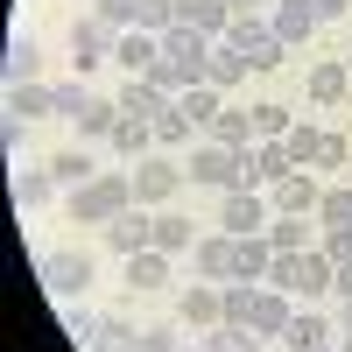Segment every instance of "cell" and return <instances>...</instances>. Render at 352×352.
Masks as SVG:
<instances>
[{
    "label": "cell",
    "mask_w": 352,
    "mask_h": 352,
    "mask_svg": "<svg viewBox=\"0 0 352 352\" xmlns=\"http://www.w3.org/2000/svg\"><path fill=\"white\" fill-rule=\"evenodd\" d=\"M99 14H106V21H120V28H134V0H99Z\"/></svg>",
    "instance_id": "bcb514c9"
},
{
    "label": "cell",
    "mask_w": 352,
    "mask_h": 352,
    "mask_svg": "<svg viewBox=\"0 0 352 352\" xmlns=\"http://www.w3.org/2000/svg\"><path fill=\"white\" fill-rule=\"evenodd\" d=\"M204 352H261V331H254V324H212Z\"/></svg>",
    "instance_id": "1f68e13d"
},
{
    "label": "cell",
    "mask_w": 352,
    "mask_h": 352,
    "mask_svg": "<svg viewBox=\"0 0 352 352\" xmlns=\"http://www.w3.org/2000/svg\"><path fill=\"white\" fill-rule=\"evenodd\" d=\"M240 155L247 148H226V141H204V148H190V184H204V190H240Z\"/></svg>",
    "instance_id": "5b68a950"
},
{
    "label": "cell",
    "mask_w": 352,
    "mask_h": 352,
    "mask_svg": "<svg viewBox=\"0 0 352 352\" xmlns=\"http://www.w3.org/2000/svg\"><path fill=\"white\" fill-rule=\"evenodd\" d=\"M176 190H184V169L169 155H141L134 162V204H169Z\"/></svg>",
    "instance_id": "9c48e42d"
},
{
    "label": "cell",
    "mask_w": 352,
    "mask_h": 352,
    "mask_svg": "<svg viewBox=\"0 0 352 352\" xmlns=\"http://www.w3.org/2000/svg\"><path fill=\"white\" fill-rule=\"evenodd\" d=\"M120 120H127L120 99H92V106L78 113V134H85V141H113V127H120Z\"/></svg>",
    "instance_id": "cb8c5ba5"
},
{
    "label": "cell",
    "mask_w": 352,
    "mask_h": 352,
    "mask_svg": "<svg viewBox=\"0 0 352 352\" xmlns=\"http://www.w3.org/2000/svg\"><path fill=\"white\" fill-rule=\"evenodd\" d=\"M113 50H120V21H106V14H85V21H71V64H78V71L106 64Z\"/></svg>",
    "instance_id": "8992f818"
},
{
    "label": "cell",
    "mask_w": 352,
    "mask_h": 352,
    "mask_svg": "<svg viewBox=\"0 0 352 352\" xmlns=\"http://www.w3.org/2000/svg\"><path fill=\"white\" fill-rule=\"evenodd\" d=\"M317 219H324V226H352V190H324Z\"/></svg>",
    "instance_id": "7bdbcfd3"
},
{
    "label": "cell",
    "mask_w": 352,
    "mask_h": 352,
    "mask_svg": "<svg viewBox=\"0 0 352 352\" xmlns=\"http://www.w3.org/2000/svg\"><path fill=\"white\" fill-rule=\"evenodd\" d=\"M113 64H120L127 78H148L162 64V36H148V28H120V50H113Z\"/></svg>",
    "instance_id": "8fae6325"
},
{
    "label": "cell",
    "mask_w": 352,
    "mask_h": 352,
    "mask_svg": "<svg viewBox=\"0 0 352 352\" xmlns=\"http://www.w3.org/2000/svg\"><path fill=\"white\" fill-rule=\"evenodd\" d=\"M56 92V120H78L85 106H92V92H85V85H50Z\"/></svg>",
    "instance_id": "b9f144b4"
},
{
    "label": "cell",
    "mask_w": 352,
    "mask_h": 352,
    "mask_svg": "<svg viewBox=\"0 0 352 352\" xmlns=\"http://www.w3.org/2000/svg\"><path fill=\"white\" fill-rule=\"evenodd\" d=\"M127 204H134V176L99 169V176H85V184H71V226H113Z\"/></svg>",
    "instance_id": "6da1fadb"
},
{
    "label": "cell",
    "mask_w": 352,
    "mask_h": 352,
    "mask_svg": "<svg viewBox=\"0 0 352 352\" xmlns=\"http://www.w3.org/2000/svg\"><path fill=\"white\" fill-rule=\"evenodd\" d=\"M197 352H204V345H197Z\"/></svg>",
    "instance_id": "9f6ffc18"
},
{
    "label": "cell",
    "mask_w": 352,
    "mask_h": 352,
    "mask_svg": "<svg viewBox=\"0 0 352 352\" xmlns=\"http://www.w3.org/2000/svg\"><path fill=\"white\" fill-rule=\"evenodd\" d=\"M106 247H113V254H141V247H155V219L141 212V204H127V212L106 226Z\"/></svg>",
    "instance_id": "5bb4252c"
},
{
    "label": "cell",
    "mask_w": 352,
    "mask_h": 352,
    "mask_svg": "<svg viewBox=\"0 0 352 352\" xmlns=\"http://www.w3.org/2000/svg\"><path fill=\"white\" fill-rule=\"evenodd\" d=\"M268 268H275V240L268 232H247L240 261H232V282H268Z\"/></svg>",
    "instance_id": "ac0fdd59"
},
{
    "label": "cell",
    "mask_w": 352,
    "mask_h": 352,
    "mask_svg": "<svg viewBox=\"0 0 352 352\" xmlns=\"http://www.w3.org/2000/svg\"><path fill=\"white\" fill-rule=\"evenodd\" d=\"M289 317H296V303H289V289H254V331L261 338H282Z\"/></svg>",
    "instance_id": "e0dca14e"
},
{
    "label": "cell",
    "mask_w": 352,
    "mask_h": 352,
    "mask_svg": "<svg viewBox=\"0 0 352 352\" xmlns=\"http://www.w3.org/2000/svg\"><path fill=\"white\" fill-rule=\"evenodd\" d=\"M324 254L331 261H352V226H324Z\"/></svg>",
    "instance_id": "f6af8a7d"
},
{
    "label": "cell",
    "mask_w": 352,
    "mask_h": 352,
    "mask_svg": "<svg viewBox=\"0 0 352 352\" xmlns=\"http://www.w3.org/2000/svg\"><path fill=\"white\" fill-rule=\"evenodd\" d=\"M176 317H184V324H197V331H212V324H226V289H212V282H190L184 289V303H176Z\"/></svg>",
    "instance_id": "30bf717a"
},
{
    "label": "cell",
    "mask_w": 352,
    "mask_h": 352,
    "mask_svg": "<svg viewBox=\"0 0 352 352\" xmlns=\"http://www.w3.org/2000/svg\"><path fill=\"white\" fill-rule=\"evenodd\" d=\"M338 352H352V331H345V345H338Z\"/></svg>",
    "instance_id": "db71d44e"
},
{
    "label": "cell",
    "mask_w": 352,
    "mask_h": 352,
    "mask_svg": "<svg viewBox=\"0 0 352 352\" xmlns=\"http://www.w3.org/2000/svg\"><path fill=\"white\" fill-rule=\"evenodd\" d=\"M127 345H134V324H127V317H99L92 338H85V352H127Z\"/></svg>",
    "instance_id": "4dcf8cb0"
},
{
    "label": "cell",
    "mask_w": 352,
    "mask_h": 352,
    "mask_svg": "<svg viewBox=\"0 0 352 352\" xmlns=\"http://www.w3.org/2000/svg\"><path fill=\"white\" fill-rule=\"evenodd\" d=\"M268 28H275L289 50H303V43H310V28H317V8H310V0H275Z\"/></svg>",
    "instance_id": "2e32d148"
},
{
    "label": "cell",
    "mask_w": 352,
    "mask_h": 352,
    "mask_svg": "<svg viewBox=\"0 0 352 352\" xmlns=\"http://www.w3.org/2000/svg\"><path fill=\"white\" fill-rule=\"evenodd\" d=\"M8 78H14V85L43 78V43H36V36H14V43H8Z\"/></svg>",
    "instance_id": "83f0119b"
},
{
    "label": "cell",
    "mask_w": 352,
    "mask_h": 352,
    "mask_svg": "<svg viewBox=\"0 0 352 352\" xmlns=\"http://www.w3.org/2000/svg\"><path fill=\"white\" fill-rule=\"evenodd\" d=\"M261 8H275V0H232V14H261Z\"/></svg>",
    "instance_id": "816d5d0a"
},
{
    "label": "cell",
    "mask_w": 352,
    "mask_h": 352,
    "mask_svg": "<svg viewBox=\"0 0 352 352\" xmlns=\"http://www.w3.org/2000/svg\"><path fill=\"white\" fill-rule=\"evenodd\" d=\"M127 282H134V289H162V282H169V254H162V247L127 254Z\"/></svg>",
    "instance_id": "484cf974"
},
{
    "label": "cell",
    "mask_w": 352,
    "mask_h": 352,
    "mask_svg": "<svg viewBox=\"0 0 352 352\" xmlns=\"http://www.w3.org/2000/svg\"><path fill=\"white\" fill-rule=\"evenodd\" d=\"M8 113H14V120H50V113H56V92H50L43 78H28V85L8 92Z\"/></svg>",
    "instance_id": "ffe728a7"
},
{
    "label": "cell",
    "mask_w": 352,
    "mask_h": 352,
    "mask_svg": "<svg viewBox=\"0 0 352 352\" xmlns=\"http://www.w3.org/2000/svg\"><path fill=\"white\" fill-rule=\"evenodd\" d=\"M212 141H226V148H254V106H226L219 120H212Z\"/></svg>",
    "instance_id": "7402d4cb"
},
{
    "label": "cell",
    "mask_w": 352,
    "mask_h": 352,
    "mask_svg": "<svg viewBox=\"0 0 352 352\" xmlns=\"http://www.w3.org/2000/svg\"><path fill=\"white\" fill-rule=\"evenodd\" d=\"M226 43H232V50H247V64H254V71H275L282 56H289V43H282L261 14H232V21H226Z\"/></svg>",
    "instance_id": "277c9868"
},
{
    "label": "cell",
    "mask_w": 352,
    "mask_h": 352,
    "mask_svg": "<svg viewBox=\"0 0 352 352\" xmlns=\"http://www.w3.org/2000/svg\"><path fill=\"white\" fill-rule=\"evenodd\" d=\"M268 190H275V212H296V219H303V212H317V204H324V190H317L310 176H303V169H289L282 184H268Z\"/></svg>",
    "instance_id": "d6986e66"
},
{
    "label": "cell",
    "mask_w": 352,
    "mask_h": 352,
    "mask_svg": "<svg viewBox=\"0 0 352 352\" xmlns=\"http://www.w3.org/2000/svg\"><path fill=\"white\" fill-rule=\"evenodd\" d=\"M345 92H352V71L345 64H310V99L317 106H338Z\"/></svg>",
    "instance_id": "d4e9b609"
},
{
    "label": "cell",
    "mask_w": 352,
    "mask_h": 352,
    "mask_svg": "<svg viewBox=\"0 0 352 352\" xmlns=\"http://www.w3.org/2000/svg\"><path fill=\"white\" fill-rule=\"evenodd\" d=\"M169 106H176V99L162 92L155 78H127V85H120V113H127V120H162Z\"/></svg>",
    "instance_id": "9a60e30c"
},
{
    "label": "cell",
    "mask_w": 352,
    "mask_h": 352,
    "mask_svg": "<svg viewBox=\"0 0 352 352\" xmlns=\"http://www.w3.org/2000/svg\"><path fill=\"white\" fill-rule=\"evenodd\" d=\"M338 331H352V296H345V310H338Z\"/></svg>",
    "instance_id": "f5cc1de1"
},
{
    "label": "cell",
    "mask_w": 352,
    "mask_h": 352,
    "mask_svg": "<svg viewBox=\"0 0 352 352\" xmlns=\"http://www.w3.org/2000/svg\"><path fill=\"white\" fill-rule=\"evenodd\" d=\"M324 338H331V324H324L317 310H296V317H289V331H282L289 352H310V345H324Z\"/></svg>",
    "instance_id": "4316f807"
},
{
    "label": "cell",
    "mask_w": 352,
    "mask_h": 352,
    "mask_svg": "<svg viewBox=\"0 0 352 352\" xmlns=\"http://www.w3.org/2000/svg\"><path fill=\"white\" fill-rule=\"evenodd\" d=\"M50 190H56V176H50V169H21V176H14V204H21V212L50 204Z\"/></svg>",
    "instance_id": "836d02e7"
},
{
    "label": "cell",
    "mask_w": 352,
    "mask_h": 352,
    "mask_svg": "<svg viewBox=\"0 0 352 352\" xmlns=\"http://www.w3.org/2000/svg\"><path fill=\"white\" fill-rule=\"evenodd\" d=\"M338 162H345V141H338V134H324V155H317V169H338Z\"/></svg>",
    "instance_id": "681fc988"
},
{
    "label": "cell",
    "mask_w": 352,
    "mask_h": 352,
    "mask_svg": "<svg viewBox=\"0 0 352 352\" xmlns=\"http://www.w3.org/2000/svg\"><path fill=\"white\" fill-rule=\"evenodd\" d=\"M113 148H120L127 162H141L155 148V120H120V127H113Z\"/></svg>",
    "instance_id": "f1b7e54d"
},
{
    "label": "cell",
    "mask_w": 352,
    "mask_h": 352,
    "mask_svg": "<svg viewBox=\"0 0 352 352\" xmlns=\"http://www.w3.org/2000/svg\"><path fill=\"white\" fill-rule=\"evenodd\" d=\"M212 43H219V36H204V28H190V21H176L169 36H162V64L184 78V92L204 85V71H212Z\"/></svg>",
    "instance_id": "3957f363"
},
{
    "label": "cell",
    "mask_w": 352,
    "mask_h": 352,
    "mask_svg": "<svg viewBox=\"0 0 352 352\" xmlns=\"http://www.w3.org/2000/svg\"><path fill=\"white\" fill-rule=\"evenodd\" d=\"M155 247H162V254H184V247H197L190 219H184V212H155Z\"/></svg>",
    "instance_id": "f546056e"
},
{
    "label": "cell",
    "mask_w": 352,
    "mask_h": 352,
    "mask_svg": "<svg viewBox=\"0 0 352 352\" xmlns=\"http://www.w3.org/2000/svg\"><path fill=\"white\" fill-rule=\"evenodd\" d=\"M282 141H289V155H296V169H303V162H317V155H324V134H317L310 120H303V127H289Z\"/></svg>",
    "instance_id": "74e56055"
},
{
    "label": "cell",
    "mask_w": 352,
    "mask_h": 352,
    "mask_svg": "<svg viewBox=\"0 0 352 352\" xmlns=\"http://www.w3.org/2000/svg\"><path fill=\"white\" fill-rule=\"evenodd\" d=\"M176 106H184V113H190V120H204V127H212V120H219V113H226V92H219V85H190V92H184V99H176Z\"/></svg>",
    "instance_id": "d6a6232c"
},
{
    "label": "cell",
    "mask_w": 352,
    "mask_h": 352,
    "mask_svg": "<svg viewBox=\"0 0 352 352\" xmlns=\"http://www.w3.org/2000/svg\"><path fill=\"white\" fill-rule=\"evenodd\" d=\"M310 8H317V21H345V14H352V0H310Z\"/></svg>",
    "instance_id": "c3c4849f"
},
{
    "label": "cell",
    "mask_w": 352,
    "mask_h": 352,
    "mask_svg": "<svg viewBox=\"0 0 352 352\" xmlns=\"http://www.w3.org/2000/svg\"><path fill=\"white\" fill-rule=\"evenodd\" d=\"M92 324H99L92 310H71V317H64V331H71V338H92Z\"/></svg>",
    "instance_id": "7dc6e473"
},
{
    "label": "cell",
    "mask_w": 352,
    "mask_h": 352,
    "mask_svg": "<svg viewBox=\"0 0 352 352\" xmlns=\"http://www.w3.org/2000/svg\"><path fill=\"white\" fill-rule=\"evenodd\" d=\"M289 169H296L289 141H254V148L240 155V184H247V190H261V184H282Z\"/></svg>",
    "instance_id": "ba28073f"
},
{
    "label": "cell",
    "mask_w": 352,
    "mask_h": 352,
    "mask_svg": "<svg viewBox=\"0 0 352 352\" xmlns=\"http://www.w3.org/2000/svg\"><path fill=\"white\" fill-rule=\"evenodd\" d=\"M127 352H176V331H169V324H148V331H134Z\"/></svg>",
    "instance_id": "ee69618b"
},
{
    "label": "cell",
    "mask_w": 352,
    "mask_h": 352,
    "mask_svg": "<svg viewBox=\"0 0 352 352\" xmlns=\"http://www.w3.org/2000/svg\"><path fill=\"white\" fill-rule=\"evenodd\" d=\"M50 176H56V184H85V176H99V169H92L85 148H56V155H50Z\"/></svg>",
    "instance_id": "d590c367"
},
{
    "label": "cell",
    "mask_w": 352,
    "mask_h": 352,
    "mask_svg": "<svg viewBox=\"0 0 352 352\" xmlns=\"http://www.w3.org/2000/svg\"><path fill=\"white\" fill-rule=\"evenodd\" d=\"M176 21L204 28V36H226V21H232V0H176Z\"/></svg>",
    "instance_id": "44dd1931"
},
{
    "label": "cell",
    "mask_w": 352,
    "mask_h": 352,
    "mask_svg": "<svg viewBox=\"0 0 352 352\" xmlns=\"http://www.w3.org/2000/svg\"><path fill=\"white\" fill-rule=\"evenodd\" d=\"M310 352H324V345H310Z\"/></svg>",
    "instance_id": "11a10c76"
},
{
    "label": "cell",
    "mask_w": 352,
    "mask_h": 352,
    "mask_svg": "<svg viewBox=\"0 0 352 352\" xmlns=\"http://www.w3.org/2000/svg\"><path fill=\"white\" fill-rule=\"evenodd\" d=\"M331 275H338V261L324 254V247H303V254H275V268H268V282L275 289H289V296H303V303H317L331 289Z\"/></svg>",
    "instance_id": "7a4b0ae2"
},
{
    "label": "cell",
    "mask_w": 352,
    "mask_h": 352,
    "mask_svg": "<svg viewBox=\"0 0 352 352\" xmlns=\"http://www.w3.org/2000/svg\"><path fill=\"white\" fill-rule=\"evenodd\" d=\"M268 240H275V254H303L310 232H303V219H296V212H275V219H268Z\"/></svg>",
    "instance_id": "8d00e7d4"
},
{
    "label": "cell",
    "mask_w": 352,
    "mask_h": 352,
    "mask_svg": "<svg viewBox=\"0 0 352 352\" xmlns=\"http://www.w3.org/2000/svg\"><path fill=\"white\" fill-rule=\"evenodd\" d=\"M289 127H296V120H289V106H254V134H261V141H282Z\"/></svg>",
    "instance_id": "ab89813d"
},
{
    "label": "cell",
    "mask_w": 352,
    "mask_h": 352,
    "mask_svg": "<svg viewBox=\"0 0 352 352\" xmlns=\"http://www.w3.org/2000/svg\"><path fill=\"white\" fill-rule=\"evenodd\" d=\"M134 28L169 36V28H176V0H134Z\"/></svg>",
    "instance_id": "e575fe53"
},
{
    "label": "cell",
    "mask_w": 352,
    "mask_h": 352,
    "mask_svg": "<svg viewBox=\"0 0 352 352\" xmlns=\"http://www.w3.org/2000/svg\"><path fill=\"white\" fill-rule=\"evenodd\" d=\"M219 226L232 232V240H247V232H268V204H261V197L240 184V190H226V212H219Z\"/></svg>",
    "instance_id": "7c38bea8"
},
{
    "label": "cell",
    "mask_w": 352,
    "mask_h": 352,
    "mask_svg": "<svg viewBox=\"0 0 352 352\" xmlns=\"http://www.w3.org/2000/svg\"><path fill=\"white\" fill-rule=\"evenodd\" d=\"M43 282L56 289V296H85V289H92V254H85V247L43 254Z\"/></svg>",
    "instance_id": "52a82bcc"
},
{
    "label": "cell",
    "mask_w": 352,
    "mask_h": 352,
    "mask_svg": "<svg viewBox=\"0 0 352 352\" xmlns=\"http://www.w3.org/2000/svg\"><path fill=\"white\" fill-rule=\"evenodd\" d=\"M232 261H240V240H232V232H212V240L190 247V268L204 282H232Z\"/></svg>",
    "instance_id": "4fadbf2b"
},
{
    "label": "cell",
    "mask_w": 352,
    "mask_h": 352,
    "mask_svg": "<svg viewBox=\"0 0 352 352\" xmlns=\"http://www.w3.org/2000/svg\"><path fill=\"white\" fill-rule=\"evenodd\" d=\"M331 289H338V296H352V261H338V275H331Z\"/></svg>",
    "instance_id": "f907efd6"
},
{
    "label": "cell",
    "mask_w": 352,
    "mask_h": 352,
    "mask_svg": "<svg viewBox=\"0 0 352 352\" xmlns=\"http://www.w3.org/2000/svg\"><path fill=\"white\" fill-rule=\"evenodd\" d=\"M155 141H162V148H184V141H190V113H184V106H169L162 120H155Z\"/></svg>",
    "instance_id": "f35d334b"
},
{
    "label": "cell",
    "mask_w": 352,
    "mask_h": 352,
    "mask_svg": "<svg viewBox=\"0 0 352 352\" xmlns=\"http://www.w3.org/2000/svg\"><path fill=\"white\" fill-rule=\"evenodd\" d=\"M226 324H254V282H232L226 289Z\"/></svg>",
    "instance_id": "60d3db41"
},
{
    "label": "cell",
    "mask_w": 352,
    "mask_h": 352,
    "mask_svg": "<svg viewBox=\"0 0 352 352\" xmlns=\"http://www.w3.org/2000/svg\"><path fill=\"white\" fill-rule=\"evenodd\" d=\"M254 64H247V50H232V43H212V71H204V85H219V92H232Z\"/></svg>",
    "instance_id": "603a6c76"
}]
</instances>
